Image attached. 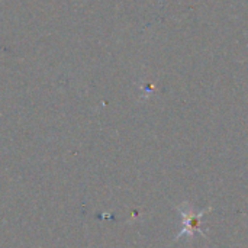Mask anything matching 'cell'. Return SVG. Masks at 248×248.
Masks as SVG:
<instances>
[{"mask_svg": "<svg viewBox=\"0 0 248 248\" xmlns=\"http://www.w3.org/2000/svg\"><path fill=\"white\" fill-rule=\"evenodd\" d=\"M177 211H179V214H180V217H182V230H180V232L177 234V237L174 238V241H177L179 238H182V237H185V235H187V238L192 240L193 235H195L196 232L206 238V234H205L203 230L201 228V225H202L201 221H202V218H203L205 214H208V212L212 211L211 206L206 208V209H202V211H199V212H195L193 206H192L189 202H183L182 205L177 206Z\"/></svg>", "mask_w": 248, "mask_h": 248, "instance_id": "obj_1", "label": "cell"}]
</instances>
